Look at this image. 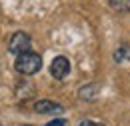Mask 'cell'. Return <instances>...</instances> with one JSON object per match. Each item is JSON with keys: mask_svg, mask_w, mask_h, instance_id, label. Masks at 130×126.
<instances>
[{"mask_svg": "<svg viewBox=\"0 0 130 126\" xmlns=\"http://www.w3.org/2000/svg\"><path fill=\"white\" fill-rule=\"evenodd\" d=\"M98 86L96 84H88V86H82L80 92H78V96H80L82 100H90V98H96L98 96Z\"/></svg>", "mask_w": 130, "mask_h": 126, "instance_id": "6", "label": "cell"}, {"mask_svg": "<svg viewBox=\"0 0 130 126\" xmlns=\"http://www.w3.org/2000/svg\"><path fill=\"white\" fill-rule=\"evenodd\" d=\"M108 4L116 12H130V0H108Z\"/></svg>", "mask_w": 130, "mask_h": 126, "instance_id": "7", "label": "cell"}, {"mask_svg": "<svg viewBox=\"0 0 130 126\" xmlns=\"http://www.w3.org/2000/svg\"><path fill=\"white\" fill-rule=\"evenodd\" d=\"M80 126H104V124H100V122H94V120H82Z\"/></svg>", "mask_w": 130, "mask_h": 126, "instance_id": "9", "label": "cell"}, {"mask_svg": "<svg viewBox=\"0 0 130 126\" xmlns=\"http://www.w3.org/2000/svg\"><path fill=\"white\" fill-rule=\"evenodd\" d=\"M34 112H38V114H62L64 106L54 102V100H38V102H34Z\"/></svg>", "mask_w": 130, "mask_h": 126, "instance_id": "4", "label": "cell"}, {"mask_svg": "<svg viewBox=\"0 0 130 126\" xmlns=\"http://www.w3.org/2000/svg\"><path fill=\"white\" fill-rule=\"evenodd\" d=\"M14 68H16L18 74L32 76V74H36V72L42 68V58H40V54H36V52H24V54L16 56Z\"/></svg>", "mask_w": 130, "mask_h": 126, "instance_id": "1", "label": "cell"}, {"mask_svg": "<svg viewBox=\"0 0 130 126\" xmlns=\"http://www.w3.org/2000/svg\"><path fill=\"white\" fill-rule=\"evenodd\" d=\"M26 126H30V124H26Z\"/></svg>", "mask_w": 130, "mask_h": 126, "instance_id": "10", "label": "cell"}, {"mask_svg": "<svg viewBox=\"0 0 130 126\" xmlns=\"http://www.w3.org/2000/svg\"><path fill=\"white\" fill-rule=\"evenodd\" d=\"M50 74L56 80H64L70 74V60L66 56H56L50 64Z\"/></svg>", "mask_w": 130, "mask_h": 126, "instance_id": "3", "label": "cell"}, {"mask_svg": "<svg viewBox=\"0 0 130 126\" xmlns=\"http://www.w3.org/2000/svg\"><path fill=\"white\" fill-rule=\"evenodd\" d=\"M114 60L116 62H130V46L128 44H122L114 50Z\"/></svg>", "mask_w": 130, "mask_h": 126, "instance_id": "5", "label": "cell"}, {"mask_svg": "<svg viewBox=\"0 0 130 126\" xmlns=\"http://www.w3.org/2000/svg\"><path fill=\"white\" fill-rule=\"evenodd\" d=\"M30 46H32V40H30V36L26 34V32H14L12 36H10V42H8V50L12 52V54H24V52H30Z\"/></svg>", "mask_w": 130, "mask_h": 126, "instance_id": "2", "label": "cell"}, {"mask_svg": "<svg viewBox=\"0 0 130 126\" xmlns=\"http://www.w3.org/2000/svg\"><path fill=\"white\" fill-rule=\"evenodd\" d=\"M46 126H66V120H64V118H58V120H52V122H48Z\"/></svg>", "mask_w": 130, "mask_h": 126, "instance_id": "8", "label": "cell"}]
</instances>
